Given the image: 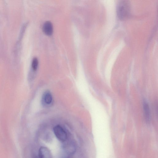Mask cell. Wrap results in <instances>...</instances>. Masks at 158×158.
<instances>
[{"mask_svg":"<svg viewBox=\"0 0 158 158\" xmlns=\"http://www.w3.org/2000/svg\"><path fill=\"white\" fill-rule=\"evenodd\" d=\"M130 11V4L128 1H118L117 6V13L118 18L121 20L127 18L129 15Z\"/></svg>","mask_w":158,"mask_h":158,"instance_id":"obj_1","label":"cell"},{"mask_svg":"<svg viewBox=\"0 0 158 158\" xmlns=\"http://www.w3.org/2000/svg\"><path fill=\"white\" fill-rule=\"evenodd\" d=\"M55 135L57 138L62 143H64L67 140V134L65 130L59 125H56L53 129Z\"/></svg>","mask_w":158,"mask_h":158,"instance_id":"obj_2","label":"cell"},{"mask_svg":"<svg viewBox=\"0 0 158 158\" xmlns=\"http://www.w3.org/2000/svg\"><path fill=\"white\" fill-rule=\"evenodd\" d=\"M63 147L65 152L69 155H73L76 152V146L75 143L72 141L65 143Z\"/></svg>","mask_w":158,"mask_h":158,"instance_id":"obj_3","label":"cell"},{"mask_svg":"<svg viewBox=\"0 0 158 158\" xmlns=\"http://www.w3.org/2000/svg\"><path fill=\"white\" fill-rule=\"evenodd\" d=\"M53 97L51 93L49 91H46L43 93L42 99V102L44 106H50L52 103Z\"/></svg>","mask_w":158,"mask_h":158,"instance_id":"obj_4","label":"cell"},{"mask_svg":"<svg viewBox=\"0 0 158 158\" xmlns=\"http://www.w3.org/2000/svg\"><path fill=\"white\" fill-rule=\"evenodd\" d=\"M38 155L39 158H52L50 150L45 147L42 146L40 148Z\"/></svg>","mask_w":158,"mask_h":158,"instance_id":"obj_5","label":"cell"},{"mask_svg":"<svg viewBox=\"0 0 158 158\" xmlns=\"http://www.w3.org/2000/svg\"><path fill=\"white\" fill-rule=\"evenodd\" d=\"M143 106L145 120L146 122L148 123L150 122L151 120V113L148 104L147 102L145 100H144Z\"/></svg>","mask_w":158,"mask_h":158,"instance_id":"obj_6","label":"cell"},{"mask_svg":"<svg viewBox=\"0 0 158 158\" xmlns=\"http://www.w3.org/2000/svg\"><path fill=\"white\" fill-rule=\"evenodd\" d=\"M43 30L45 34L51 36L53 33V26L52 23L50 21L45 22L43 26Z\"/></svg>","mask_w":158,"mask_h":158,"instance_id":"obj_7","label":"cell"},{"mask_svg":"<svg viewBox=\"0 0 158 158\" xmlns=\"http://www.w3.org/2000/svg\"><path fill=\"white\" fill-rule=\"evenodd\" d=\"M38 65V59L36 58H34L33 60L32 64H31V66H32V67L34 70L36 71L37 70Z\"/></svg>","mask_w":158,"mask_h":158,"instance_id":"obj_8","label":"cell"},{"mask_svg":"<svg viewBox=\"0 0 158 158\" xmlns=\"http://www.w3.org/2000/svg\"><path fill=\"white\" fill-rule=\"evenodd\" d=\"M62 158H70L68 156H66L63 157Z\"/></svg>","mask_w":158,"mask_h":158,"instance_id":"obj_9","label":"cell"},{"mask_svg":"<svg viewBox=\"0 0 158 158\" xmlns=\"http://www.w3.org/2000/svg\"><path fill=\"white\" fill-rule=\"evenodd\" d=\"M35 158H39V157H35Z\"/></svg>","mask_w":158,"mask_h":158,"instance_id":"obj_10","label":"cell"}]
</instances>
